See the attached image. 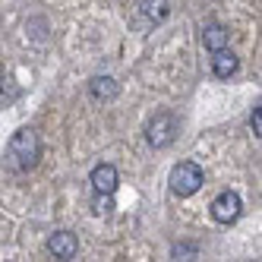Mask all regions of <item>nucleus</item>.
Instances as JSON below:
<instances>
[{
  "label": "nucleus",
  "instance_id": "obj_1",
  "mask_svg": "<svg viewBox=\"0 0 262 262\" xmlns=\"http://www.w3.org/2000/svg\"><path fill=\"white\" fill-rule=\"evenodd\" d=\"M38 158H41V139H38V133H35L32 126L16 129L10 145H7L10 167H16V171H32V167L38 164Z\"/></svg>",
  "mask_w": 262,
  "mask_h": 262
},
{
  "label": "nucleus",
  "instance_id": "obj_2",
  "mask_svg": "<svg viewBox=\"0 0 262 262\" xmlns=\"http://www.w3.org/2000/svg\"><path fill=\"white\" fill-rule=\"evenodd\" d=\"M202 183H205V174H202V167L196 161H180V164H174V171H171V190L177 196L186 199V196L199 193Z\"/></svg>",
  "mask_w": 262,
  "mask_h": 262
},
{
  "label": "nucleus",
  "instance_id": "obj_3",
  "mask_svg": "<svg viewBox=\"0 0 262 262\" xmlns=\"http://www.w3.org/2000/svg\"><path fill=\"white\" fill-rule=\"evenodd\" d=\"M177 129H180L177 117L167 114V111H161V114H155L152 120H148V126H145V139H148V145H152V148H167V145L174 142Z\"/></svg>",
  "mask_w": 262,
  "mask_h": 262
},
{
  "label": "nucleus",
  "instance_id": "obj_4",
  "mask_svg": "<svg viewBox=\"0 0 262 262\" xmlns=\"http://www.w3.org/2000/svg\"><path fill=\"white\" fill-rule=\"evenodd\" d=\"M240 209H243L240 196H237L234 190H224V193H218L215 202H212V218H215L218 224H231V221L240 218Z\"/></svg>",
  "mask_w": 262,
  "mask_h": 262
},
{
  "label": "nucleus",
  "instance_id": "obj_5",
  "mask_svg": "<svg viewBox=\"0 0 262 262\" xmlns=\"http://www.w3.org/2000/svg\"><path fill=\"white\" fill-rule=\"evenodd\" d=\"M48 250L54 253V259H76L79 240H76V234H70V231H57V234L48 237Z\"/></svg>",
  "mask_w": 262,
  "mask_h": 262
},
{
  "label": "nucleus",
  "instance_id": "obj_6",
  "mask_svg": "<svg viewBox=\"0 0 262 262\" xmlns=\"http://www.w3.org/2000/svg\"><path fill=\"white\" fill-rule=\"evenodd\" d=\"M89 180H92V186H95V193H114L117 183H120L114 164H95V167H92V177H89Z\"/></svg>",
  "mask_w": 262,
  "mask_h": 262
},
{
  "label": "nucleus",
  "instance_id": "obj_7",
  "mask_svg": "<svg viewBox=\"0 0 262 262\" xmlns=\"http://www.w3.org/2000/svg\"><path fill=\"white\" fill-rule=\"evenodd\" d=\"M139 16H142L145 26H161L167 16H171V0H142Z\"/></svg>",
  "mask_w": 262,
  "mask_h": 262
},
{
  "label": "nucleus",
  "instance_id": "obj_8",
  "mask_svg": "<svg viewBox=\"0 0 262 262\" xmlns=\"http://www.w3.org/2000/svg\"><path fill=\"white\" fill-rule=\"evenodd\" d=\"M237 67H240V60L234 57V54H231L228 48L215 51V57H212V73H215L218 79H231L234 73H237Z\"/></svg>",
  "mask_w": 262,
  "mask_h": 262
},
{
  "label": "nucleus",
  "instance_id": "obj_9",
  "mask_svg": "<svg viewBox=\"0 0 262 262\" xmlns=\"http://www.w3.org/2000/svg\"><path fill=\"white\" fill-rule=\"evenodd\" d=\"M89 92H92L95 101H114L120 95V85H117V79H111V76H95L89 82Z\"/></svg>",
  "mask_w": 262,
  "mask_h": 262
},
{
  "label": "nucleus",
  "instance_id": "obj_10",
  "mask_svg": "<svg viewBox=\"0 0 262 262\" xmlns=\"http://www.w3.org/2000/svg\"><path fill=\"white\" fill-rule=\"evenodd\" d=\"M202 45H205V51H221V48H228V29L224 26H218V23H212V26H205L202 29Z\"/></svg>",
  "mask_w": 262,
  "mask_h": 262
},
{
  "label": "nucleus",
  "instance_id": "obj_11",
  "mask_svg": "<svg viewBox=\"0 0 262 262\" xmlns=\"http://www.w3.org/2000/svg\"><path fill=\"white\" fill-rule=\"evenodd\" d=\"M92 212L95 215H111L114 212V193H98L92 199Z\"/></svg>",
  "mask_w": 262,
  "mask_h": 262
},
{
  "label": "nucleus",
  "instance_id": "obj_12",
  "mask_svg": "<svg viewBox=\"0 0 262 262\" xmlns=\"http://www.w3.org/2000/svg\"><path fill=\"white\" fill-rule=\"evenodd\" d=\"M171 256L180 259V256H199V247H193V243H177V247H171Z\"/></svg>",
  "mask_w": 262,
  "mask_h": 262
},
{
  "label": "nucleus",
  "instance_id": "obj_13",
  "mask_svg": "<svg viewBox=\"0 0 262 262\" xmlns=\"http://www.w3.org/2000/svg\"><path fill=\"white\" fill-rule=\"evenodd\" d=\"M250 129H253L256 136H262V107L259 104H256V111L250 114Z\"/></svg>",
  "mask_w": 262,
  "mask_h": 262
},
{
  "label": "nucleus",
  "instance_id": "obj_14",
  "mask_svg": "<svg viewBox=\"0 0 262 262\" xmlns=\"http://www.w3.org/2000/svg\"><path fill=\"white\" fill-rule=\"evenodd\" d=\"M0 95H4V85H0ZM16 95H19V89L13 85V79H7V101H13Z\"/></svg>",
  "mask_w": 262,
  "mask_h": 262
}]
</instances>
